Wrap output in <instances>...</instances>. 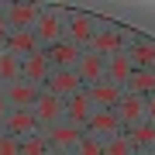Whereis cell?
Returning <instances> with one entry per match:
<instances>
[{
	"label": "cell",
	"instance_id": "1",
	"mask_svg": "<svg viewBox=\"0 0 155 155\" xmlns=\"http://www.w3.org/2000/svg\"><path fill=\"white\" fill-rule=\"evenodd\" d=\"M41 131V138L48 141V148L52 152H76V145L83 141V127H76V124H69L66 117L62 121H55V124H48V127H38Z\"/></svg>",
	"mask_w": 155,
	"mask_h": 155
},
{
	"label": "cell",
	"instance_id": "2",
	"mask_svg": "<svg viewBox=\"0 0 155 155\" xmlns=\"http://www.w3.org/2000/svg\"><path fill=\"white\" fill-rule=\"evenodd\" d=\"M127 45H131V35H127L124 28H97V35H93V41L86 45V52H93V55H100V59H110V55H117V52H124Z\"/></svg>",
	"mask_w": 155,
	"mask_h": 155
},
{
	"label": "cell",
	"instance_id": "3",
	"mask_svg": "<svg viewBox=\"0 0 155 155\" xmlns=\"http://www.w3.org/2000/svg\"><path fill=\"white\" fill-rule=\"evenodd\" d=\"M66 11H41V17H38V24H35V38H38V45L41 48H48V45H55V41H62L66 38Z\"/></svg>",
	"mask_w": 155,
	"mask_h": 155
},
{
	"label": "cell",
	"instance_id": "4",
	"mask_svg": "<svg viewBox=\"0 0 155 155\" xmlns=\"http://www.w3.org/2000/svg\"><path fill=\"white\" fill-rule=\"evenodd\" d=\"M31 114H35V121H38V127H48V124L62 121V114H66V100L55 97V93H48V90H41L38 100H35V107H31Z\"/></svg>",
	"mask_w": 155,
	"mask_h": 155
},
{
	"label": "cell",
	"instance_id": "5",
	"mask_svg": "<svg viewBox=\"0 0 155 155\" xmlns=\"http://www.w3.org/2000/svg\"><path fill=\"white\" fill-rule=\"evenodd\" d=\"M93 35H97V21L90 14H69L66 17V41H72L76 48L86 52V45L93 41Z\"/></svg>",
	"mask_w": 155,
	"mask_h": 155
},
{
	"label": "cell",
	"instance_id": "6",
	"mask_svg": "<svg viewBox=\"0 0 155 155\" xmlns=\"http://www.w3.org/2000/svg\"><path fill=\"white\" fill-rule=\"evenodd\" d=\"M83 131L100 138V141H107V138H114V134H121L124 124H121V117H117V110H93V117L86 121Z\"/></svg>",
	"mask_w": 155,
	"mask_h": 155
},
{
	"label": "cell",
	"instance_id": "7",
	"mask_svg": "<svg viewBox=\"0 0 155 155\" xmlns=\"http://www.w3.org/2000/svg\"><path fill=\"white\" fill-rule=\"evenodd\" d=\"M38 93H41V86H31L28 79H14L11 86H4V97L11 104V110H31Z\"/></svg>",
	"mask_w": 155,
	"mask_h": 155
},
{
	"label": "cell",
	"instance_id": "8",
	"mask_svg": "<svg viewBox=\"0 0 155 155\" xmlns=\"http://www.w3.org/2000/svg\"><path fill=\"white\" fill-rule=\"evenodd\" d=\"M41 90H48V93H55V97L66 100V97H72V93H79V90H83V83H79L76 69H52Z\"/></svg>",
	"mask_w": 155,
	"mask_h": 155
},
{
	"label": "cell",
	"instance_id": "9",
	"mask_svg": "<svg viewBox=\"0 0 155 155\" xmlns=\"http://www.w3.org/2000/svg\"><path fill=\"white\" fill-rule=\"evenodd\" d=\"M4 17L11 24V31H31L41 17V7L38 4H11V7H4Z\"/></svg>",
	"mask_w": 155,
	"mask_h": 155
},
{
	"label": "cell",
	"instance_id": "10",
	"mask_svg": "<svg viewBox=\"0 0 155 155\" xmlns=\"http://www.w3.org/2000/svg\"><path fill=\"white\" fill-rule=\"evenodd\" d=\"M45 52V59H48V66L52 69H76V62L79 55H83V48H76L72 41H55V45H48V48H41Z\"/></svg>",
	"mask_w": 155,
	"mask_h": 155
},
{
	"label": "cell",
	"instance_id": "11",
	"mask_svg": "<svg viewBox=\"0 0 155 155\" xmlns=\"http://www.w3.org/2000/svg\"><path fill=\"white\" fill-rule=\"evenodd\" d=\"M93 100H90V93L86 90H79V93H72V97H66V121L69 124H76V127H86V121L93 117Z\"/></svg>",
	"mask_w": 155,
	"mask_h": 155
},
{
	"label": "cell",
	"instance_id": "12",
	"mask_svg": "<svg viewBox=\"0 0 155 155\" xmlns=\"http://www.w3.org/2000/svg\"><path fill=\"white\" fill-rule=\"evenodd\" d=\"M117 117H121V124H124V131L127 127H134V124H141L145 121V97H138V93H121V100H117Z\"/></svg>",
	"mask_w": 155,
	"mask_h": 155
},
{
	"label": "cell",
	"instance_id": "13",
	"mask_svg": "<svg viewBox=\"0 0 155 155\" xmlns=\"http://www.w3.org/2000/svg\"><path fill=\"white\" fill-rule=\"evenodd\" d=\"M48 72H52V66H48V59H45V52H41V48H38V52H31L28 59H21V79H28L31 86H45Z\"/></svg>",
	"mask_w": 155,
	"mask_h": 155
},
{
	"label": "cell",
	"instance_id": "14",
	"mask_svg": "<svg viewBox=\"0 0 155 155\" xmlns=\"http://www.w3.org/2000/svg\"><path fill=\"white\" fill-rule=\"evenodd\" d=\"M0 131L21 141V138H28V134H35V131H38V121H35V114H31V110H11Z\"/></svg>",
	"mask_w": 155,
	"mask_h": 155
},
{
	"label": "cell",
	"instance_id": "15",
	"mask_svg": "<svg viewBox=\"0 0 155 155\" xmlns=\"http://www.w3.org/2000/svg\"><path fill=\"white\" fill-rule=\"evenodd\" d=\"M104 66H107V59L93 55V52H83V55H79V62H76V76H79V83H83V90L104 79Z\"/></svg>",
	"mask_w": 155,
	"mask_h": 155
},
{
	"label": "cell",
	"instance_id": "16",
	"mask_svg": "<svg viewBox=\"0 0 155 155\" xmlns=\"http://www.w3.org/2000/svg\"><path fill=\"white\" fill-rule=\"evenodd\" d=\"M86 93H90V100H93L97 110H114L124 90H121V86H114V83H107V79H100V83L86 86Z\"/></svg>",
	"mask_w": 155,
	"mask_h": 155
},
{
	"label": "cell",
	"instance_id": "17",
	"mask_svg": "<svg viewBox=\"0 0 155 155\" xmlns=\"http://www.w3.org/2000/svg\"><path fill=\"white\" fill-rule=\"evenodd\" d=\"M131 72H134L131 59H127L124 52H117V55H110V59H107V66H104V79L124 90V86H127V79H131Z\"/></svg>",
	"mask_w": 155,
	"mask_h": 155
},
{
	"label": "cell",
	"instance_id": "18",
	"mask_svg": "<svg viewBox=\"0 0 155 155\" xmlns=\"http://www.w3.org/2000/svg\"><path fill=\"white\" fill-rule=\"evenodd\" d=\"M124 55L131 59V66H134V69H155V41L131 38V45L124 48Z\"/></svg>",
	"mask_w": 155,
	"mask_h": 155
},
{
	"label": "cell",
	"instance_id": "19",
	"mask_svg": "<svg viewBox=\"0 0 155 155\" xmlns=\"http://www.w3.org/2000/svg\"><path fill=\"white\" fill-rule=\"evenodd\" d=\"M41 45H38V38H35V31H11V38L4 41V52H11V55H17V59H28L31 52H38Z\"/></svg>",
	"mask_w": 155,
	"mask_h": 155
},
{
	"label": "cell",
	"instance_id": "20",
	"mask_svg": "<svg viewBox=\"0 0 155 155\" xmlns=\"http://www.w3.org/2000/svg\"><path fill=\"white\" fill-rule=\"evenodd\" d=\"M124 90L127 93H138V97H152L155 93V69H134Z\"/></svg>",
	"mask_w": 155,
	"mask_h": 155
},
{
	"label": "cell",
	"instance_id": "21",
	"mask_svg": "<svg viewBox=\"0 0 155 155\" xmlns=\"http://www.w3.org/2000/svg\"><path fill=\"white\" fill-rule=\"evenodd\" d=\"M127 141L134 145V148H155V121H141L134 127H127Z\"/></svg>",
	"mask_w": 155,
	"mask_h": 155
},
{
	"label": "cell",
	"instance_id": "22",
	"mask_svg": "<svg viewBox=\"0 0 155 155\" xmlns=\"http://www.w3.org/2000/svg\"><path fill=\"white\" fill-rule=\"evenodd\" d=\"M14 79H21V59L11 52H0V86H11Z\"/></svg>",
	"mask_w": 155,
	"mask_h": 155
},
{
	"label": "cell",
	"instance_id": "23",
	"mask_svg": "<svg viewBox=\"0 0 155 155\" xmlns=\"http://www.w3.org/2000/svg\"><path fill=\"white\" fill-rule=\"evenodd\" d=\"M48 152H52V148H48V141L41 138V131L21 138V155H48Z\"/></svg>",
	"mask_w": 155,
	"mask_h": 155
},
{
	"label": "cell",
	"instance_id": "24",
	"mask_svg": "<svg viewBox=\"0 0 155 155\" xmlns=\"http://www.w3.org/2000/svg\"><path fill=\"white\" fill-rule=\"evenodd\" d=\"M104 155H134V145L127 141V134H114V138L104 141Z\"/></svg>",
	"mask_w": 155,
	"mask_h": 155
},
{
	"label": "cell",
	"instance_id": "25",
	"mask_svg": "<svg viewBox=\"0 0 155 155\" xmlns=\"http://www.w3.org/2000/svg\"><path fill=\"white\" fill-rule=\"evenodd\" d=\"M76 155H104V141L93 134H83V141L76 145Z\"/></svg>",
	"mask_w": 155,
	"mask_h": 155
},
{
	"label": "cell",
	"instance_id": "26",
	"mask_svg": "<svg viewBox=\"0 0 155 155\" xmlns=\"http://www.w3.org/2000/svg\"><path fill=\"white\" fill-rule=\"evenodd\" d=\"M0 155H21V141L0 131Z\"/></svg>",
	"mask_w": 155,
	"mask_h": 155
},
{
	"label": "cell",
	"instance_id": "27",
	"mask_svg": "<svg viewBox=\"0 0 155 155\" xmlns=\"http://www.w3.org/2000/svg\"><path fill=\"white\" fill-rule=\"evenodd\" d=\"M11 38V24H7V17H4V11H0V48H4V41Z\"/></svg>",
	"mask_w": 155,
	"mask_h": 155
},
{
	"label": "cell",
	"instance_id": "28",
	"mask_svg": "<svg viewBox=\"0 0 155 155\" xmlns=\"http://www.w3.org/2000/svg\"><path fill=\"white\" fill-rule=\"evenodd\" d=\"M145 121H155V93L145 97Z\"/></svg>",
	"mask_w": 155,
	"mask_h": 155
},
{
	"label": "cell",
	"instance_id": "29",
	"mask_svg": "<svg viewBox=\"0 0 155 155\" xmlns=\"http://www.w3.org/2000/svg\"><path fill=\"white\" fill-rule=\"evenodd\" d=\"M7 114H11V104H7L4 90H0V127H4V121H7Z\"/></svg>",
	"mask_w": 155,
	"mask_h": 155
},
{
	"label": "cell",
	"instance_id": "30",
	"mask_svg": "<svg viewBox=\"0 0 155 155\" xmlns=\"http://www.w3.org/2000/svg\"><path fill=\"white\" fill-rule=\"evenodd\" d=\"M134 155H155V148H134Z\"/></svg>",
	"mask_w": 155,
	"mask_h": 155
},
{
	"label": "cell",
	"instance_id": "31",
	"mask_svg": "<svg viewBox=\"0 0 155 155\" xmlns=\"http://www.w3.org/2000/svg\"><path fill=\"white\" fill-rule=\"evenodd\" d=\"M48 155H76V152H48Z\"/></svg>",
	"mask_w": 155,
	"mask_h": 155
},
{
	"label": "cell",
	"instance_id": "32",
	"mask_svg": "<svg viewBox=\"0 0 155 155\" xmlns=\"http://www.w3.org/2000/svg\"><path fill=\"white\" fill-rule=\"evenodd\" d=\"M0 90H4V86H0Z\"/></svg>",
	"mask_w": 155,
	"mask_h": 155
},
{
	"label": "cell",
	"instance_id": "33",
	"mask_svg": "<svg viewBox=\"0 0 155 155\" xmlns=\"http://www.w3.org/2000/svg\"><path fill=\"white\" fill-rule=\"evenodd\" d=\"M0 52H4V48H0Z\"/></svg>",
	"mask_w": 155,
	"mask_h": 155
}]
</instances>
